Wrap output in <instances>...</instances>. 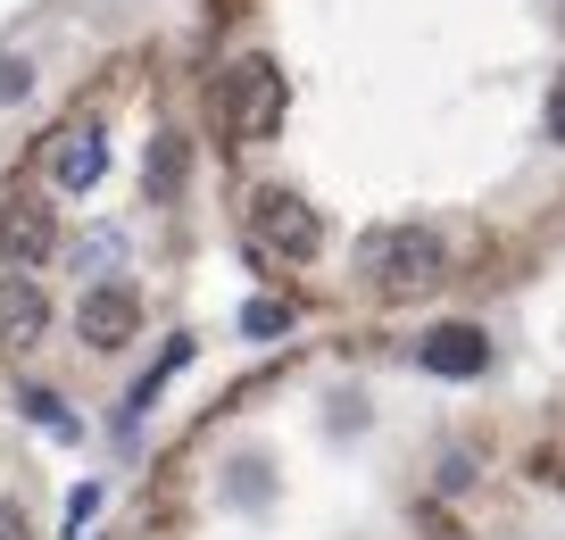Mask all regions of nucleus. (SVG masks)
<instances>
[{"mask_svg": "<svg viewBox=\"0 0 565 540\" xmlns=\"http://www.w3.org/2000/svg\"><path fill=\"white\" fill-rule=\"evenodd\" d=\"M242 332H249V341H275V332H291V299H249V308H242Z\"/></svg>", "mask_w": 565, "mask_h": 540, "instance_id": "nucleus-11", "label": "nucleus"}, {"mask_svg": "<svg viewBox=\"0 0 565 540\" xmlns=\"http://www.w3.org/2000/svg\"><path fill=\"white\" fill-rule=\"evenodd\" d=\"M42 258H58V209H42V200H25V192H9L0 200V266H42Z\"/></svg>", "mask_w": 565, "mask_h": 540, "instance_id": "nucleus-5", "label": "nucleus"}, {"mask_svg": "<svg viewBox=\"0 0 565 540\" xmlns=\"http://www.w3.org/2000/svg\"><path fill=\"white\" fill-rule=\"evenodd\" d=\"M183 183V134H159L150 141V200H167Z\"/></svg>", "mask_w": 565, "mask_h": 540, "instance_id": "nucleus-9", "label": "nucleus"}, {"mask_svg": "<svg viewBox=\"0 0 565 540\" xmlns=\"http://www.w3.org/2000/svg\"><path fill=\"white\" fill-rule=\"evenodd\" d=\"M475 483V457H441V490H466Z\"/></svg>", "mask_w": 565, "mask_h": 540, "instance_id": "nucleus-16", "label": "nucleus"}, {"mask_svg": "<svg viewBox=\"0 0 565 540\" xmlns=\"http://www.w3.org/2000/svg\"><path fill=\"white\" fill-rule=\"evenodd\" d=\"M249 242L258 250H275L282 266H308L324 250V216L308 209L300 192H282V183H266L258 200H249Z\"/></svg>", "mask_w": 565, "mask_h": 540, "instance_id": "nucleus-3", "label": "nucleus"}, {"mask_svg": "<svg viewBox=\"0 0 565 540\" xmlns=\"http://www.w3.org/2000/svg\"><path fill=\"white\" fill-rule=\"evenodd\" d=\"M0 540H34V523H25V507H0Z\"/></svg>", "mask_w": 565, "mask_h": 540, "instance_id": "nucleus-17", "label": "nucleus"}, {"mask_svg": "<svg viewBox=\"0 0 565 540\" xmlns=\"http://www.w3.org/2000/svg\"><path fill=\"white\" fill-rule=\"evenodd\" d=\"M92 516H100V483H84V490H75V499H67V540L84 532Z\"/></svg>", "mask_w": 565, "mask_h": 540, "instance_id": "nucleus-13", "label": "nucleus"}, {"mask_svg": "<svg viewBox=\"0 0 565 540\" xmlns=\"http://www.w3.org/2000/svg\"><path fill=\"white\" fill-rule=\"evenodd\" d=\"M108 266H125V233H84V242H75V275H108Z\"/></svg>", "mask_w": 565, "mask_h": 540, "instance_id": "nucleus-10", "label": "nucleus"}, {"mask_svg": "<svg viewBox=\"0 0 565 540\" xmlns=\"http://www.w3.org/2000/svg\"><path fill=\"white\" fill-rule=\"evenodd\" d=\"M358 275H366L383 299L433 292V283L449 275V242L433 225H383V233H366V250H358Z\"/></svg>", "mask_w": 565, "mask_h": 540, "instance_id": "nucleus-1", "label": "nucleus"}, {"mask_svg": "<svg viewBox=\"0 0 565 540\" xmlns=\"http://www.w3.org/2000/svg\"><path fill=\"white\" fill-rule=\"evenodd\" d=\"M548 141L565 150V67H557V84H548Z\"/></svg>", "mask_w": 565, "mask_h": 540, "instance_id": "nucleus-15", "label": "nucleus"}, {"mask_svg": "<svg viewBox=\"0 0 565 540\" xmlns=\"http://www.w3.org/2000/svg\"><path fill=\"white\" fill-rule=\"evenodd\" d=\"M25 416H34V424H51L58 441H75V416H67V407L51 400V391H25Z\"/></svg>", "mask_w": 565, "mask_h": 540, "instance_id": "nucleus-12", "label": "nucleus"}, {"mask_svg": "<svg viewBox=\"0 0 565 540\" xmlns=\"http://www.w3.org/2000/svg\"><path fill=\"white\" fill-rule=\"evenodd\" d=\"M42 332H51V299H42V283L0 275V349L18 358V349H34Z\"/></svg>", "mask_w": 565, "mask_h": 540, "instance_id": "nucleus-8", "label": "nucleus"}, {"mask_svg": "<svg viewBox=\"0 0 565 540\" xmlns=\"http://www.w3.org/2000/svg\"><path fill=\"white\" fill-rule=\"evenodd\" d=\"M100 174H108V134H100L92 117H84V125H58V134H51V183L84 200Z\"/></svg>", "mask_w": 565, "mask_h": 540, "instance_id": "nucleus-7", "label": "nucleus"}, {"mask_svg": "<svg viewBox=\"0 0 565 540\" xmlns=\"http://www.w3.org/2000/svg\"><path fill=\"white\" fill-rule=\"evenodd\" d=\"M282 108H291V84H282L275 59H242V67L225 75V134L242 141V150H258V141L282 134Z\"/></svg>", "mask_w": 565, "mask_h": 540, "instance_id": "nucleus-2", "label": "nucleus"}, {"mask_svg": "<svg viewBox=\"0 0 565 540\" xmlns=\"http://www.w3.org/2000/svg\"><path fill=\"white\" fill-rule=\"evenodd\" d=\"M416 367L441 374V383H475V374L491 367V332H482V325H433L416 341Z\"/></svg>", "mask_w": 565, "mask_h": 540, "instance_id": "nucleus-6", "label": "nucleus"}, {"mask_svg": "<svg viewBox=\"0 0 565 540\" xmlns=\"http://www.w3.org/2000/svg\"><path fill=\"white\" fill-rule=\"evenodd\" d=\"M25 92H34V67H25V59H0V100H25Z\"/></svg>", "mask_w": 565, "mask_h": 540, "instance_id": "nucleus-14", "label": "nucleus"}, {"mask_svg": "<svg viewBox=\"0 0 565 540\" xmlns=\"http://www.w3.org/2000/svg\"><path fill=\"white\" fill-rule=\"evenodd\" d=\"M141 332V292H125V283H92L84 299H75V341L84 349H125Z\"/></svg>", "mask_w": 565, "mask_h": 540, "instance_id": "nucleus-4", "label": "nucleus"}]
</instances>
